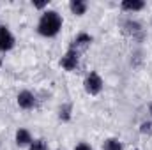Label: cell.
<instances>
[{"mask_svg": "<svg viewBox=\"0 0 152 150\" xmlns=\"http://www.w3.org/2000/svg\"><path fill=\"white\" fill-rule=\"evenodd\" d=\"M69 7H71V11L76 16H81V14L87 12V2H83V0H73Z\"/></svg>", "mask_w": 152, "mask_h": 150, "instance_id": "cell-9", "label": "cell"}, {"mask_svg": "<svg viewBox=\"0 0 152 150\" xmlns=\"http://www.w3.org/2000/svg\"><path fill=\"white\" fill-rule=\"evenodd\" d=\"M85 90L90 95H97L103 90V79H101V76L97 73H90L85 78Z\"/></svg>", "mask_w": 152, "mask_h": 150, "instance_id": "cell-2", "label": "cell"}, {"mask_svg": "<svg viewBox=\"0 0 152 150\" xmlns=\"http://www.w3.org/2000/svg\"><path fill=\"white\" fill-rule=\"evenodd\" d=\"M124 27H126V32H127V34H138V32L142 30V27H140L136 21H126Z\"/></svg>", "mask_w": 152, "mask_h": 150, "instance_id": "cell-11", "label": "cell"}, {"mask_svg": "<svg viewBox=\"0 0 152 150\" xmlns=\"http://www.w3.org/2000/svg\"><path fill=\"white\" fill-rule=\"evenodd\" d=\"M14 46V37L7 27H0V51H9Z\"/></svg>", "mask_w": 152, "mask_h": 150, "instance_id": "cell-4", "label": "cell"}, {"mask_svg": "<svg viewBox=\"0 0 152 150\" xmlns=\"http://www.w3.org/2000/svg\"><path fill=\"white\" fill-rule=\"evenodd\" d=\"M30 150H48V147H46V141H44V140H36V141L32 143Z\"/></svg>", "mask_w": 152, "mask_h": 150, "instance_id": "cell-13", "label": "cell"}, {"mask_svg": "<svg viewBox=\"0 0 152 150\" xmlns=\"http://www.w3.org/2000/svg\"><path fill=\"white\" fill-rule=\"evenodd\" d=\"M60 66H62L66 71H75L76 67H78V51H75V50L69 48V51L66 53V57H62Z\"/></svg>", "mask_w": 152, "mask_h": 150, "instance_id": "cell-3", "label": "cell"}, {"mask_svg": "<svg viewBox=\"0 0 152 150\" xmlns=\"http://www.w3.org/2000/svg\"><path fill=\"white\" fill-rule=\"evenodd\" d=\"M60 27H62V18H60V14H58L57 11H46V12L41 16V20H39L37 30H39V34L44 36V37H53V36L58 34Z\"/></svg>", "mask_w": 152, "mask_h": 150, "instance_id": "cell-1", "label": "cell"}, {"mask_svg": "<svg viewBox=\"0 0 152 150\" xmlns=\"http://www.w3.org/2000/svg\"><path fill=\"white\" fill-rule=\"evenodd\" d=\"M60 118H62L64 122H67V120L71 118V104H64V106L60 108Z\"/></svg>", "mask_w": 152, "mask_h": 150, "instance_id": "cell-12", "label": "cell"}, {"mask_svg": "<svg viewBox=\"0 0 152 150\" xmlns=\"http://www.w3.org/2000/svg\"><path fill=\"white\" fill-rule=\"evenodd\" d=\"M92 42V37L88 36V34H80L78 37L73 41V44H71V50H75V51H80V50H85L88 44Z\"/></svg>", "mask_w": 152, "mask_h": 150, "instance_id": "cell-6", "label": "cell"}, {"mask_svg": "<svg viewBox=\"0 0 152 150\" xmlns=\"http://www.w3.org/2000/svg\"><path fill=\"white\" fill-rule=\"evenodd\" d=\"M75 150H92L90 149V145H87V143H80V145H76Z\"/></svg>", "mask_w": 152, "mask_h": 150, "instance_id": "cell-15", "label": "cell"}, {"mask_svg": "<svg viewBox=\"0 0 152 150\" xmlns=\"http://www.w3.org/2000/svg\"><path fill=\"white\" fill-rule=\"evenodd\" d=\"M149 110H151V113H152V103H151V106H149Z\"/></svg>", "mask_w": 152, "mask_h": 150, "instance_id": "cell-17", "label": "cell"}, {"mask_svg": "<svg viewBox=\"0 0 152 150\" xmlns=\"http://www.w3.org/2000/svg\"><path fill=\"white\" fill-rule=\"evenodd\" d=\"M143 7H145V4L142 0H124L122 2L124 11H142Z\"/></svg>", "mask_w": 152, "mask_h": 150, "instance_id": "cell-7", "label": "cell"}, {"mask_svg": "<svg viewBox=\"0 0 152 150\" xmlns=\"http://www.w3.org/2000/svg\"><path fill=\"white\" fill-rule=\"evenodd\" d=\"M44 5H48V2H34V7H37V9H42Z\"/></svg>", "mask_w": 152, "mask_h": 150, "instance_id": "cell-16", "label": "cell"}, {"mask_svg": "<svg viewBox=\"0 0 152 150\" xmlns=\"http://www.w3.org/2000/svg\"><path fill=\"white\" fill-rule=\"evenodd\" d=\"M140 131H142V133H151L152 131V124L151 122H143L142 127H140Z\"/></svg>", "mask_w": 152, "mask_h": 150, "instance_id": "cell-14", "label": "cell"}, {"mask_svg": "<svg viewBox=\"0 0 152 150\" xmlns=\"http://www.w3.org/2000/svg\"><path fill=\"white\" fill-rule=\"evenodd\" d=\"M34 103H36V99H34V95H32L28 90L20 92V95H18V104H20V108L30 110V108H34Z\"/></svg>", "mask_w": 152, "mask_h": 150, "instance_id": "cell-5", "label": "cell"}, {"mask_svg": "<svg viewBox=\"0 0 152 150\" xmlns=\"http://www.w3.org/2000/svg\"><path fill=\"white\" fill-rule=\"evenodd\" d=\"M30 141H32L30 133L27 129H18V133H16V143L21 147V145H28Z\"/></svg>", "mask_w": 152, "mask_h": 150, "instance_id": "cell-8", "label": "cell"}, {"mask_svg": "<svg viewBox=\"0 0 152 150\" xmlns=\"http://www.w3.org/2000/svg\"><path fill=\"white\" fill-rule=\"evenodd\" d=\"M103 150H122V143L118 140H113V138L112 140H106Z\"/></svg>", "mask_w": 152, "mask_h": 150, "instance_id": "cell-10", "label": "cell"}]
</instances>
